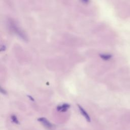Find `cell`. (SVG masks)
Returning a JSON list of instances; mask_svg holds the SVG:
<instances>
[{"label":"cell","instance_id":"obj_1","mask_svg":"<svg viewBox=\"0 0 130 130\" xmlns=\"http://www.w3.org/2000/svg\"><path fill=\"white\" fill-rule=\"evenodd\" d=\"M38 120L41 122L42 123H43V124L48 128H51L52 127V124L45 118H44V117L39 118H38Z\"/></svg>","mask_w":130,"mask_h":130},{"label":"cell","instance_id":"obj_2","mask_svg":"<svg viewBox=\"0 0 130 130\" xmlns=\"http://www.w3.org/2000/svg\"><path fill=\"white\" fill-rule=\"evenodd\" d=\"M79 109L80 110V111L81 112V113H82V114L84 116V117L86 118V119L88 121H90V118L89 116L88 115V114L86 113V112L83 109V108L82 107H81L79 105H78Z\"/></svg>","mask_w":130,"mask_h":130},{"label":"cell","instance_id":"obj_3","mask_svg":"<svg viewBox=\"0 0 130 130\" xmlns=\"http://www.w3.org/2000/svg\"><path fill=\"white\" fill-rule=\"evenodd\" d=\"M70 105L68 104H63L61 106H58L57 107V109L58 111H61L62 112L66 111L70 107Z\"/></svg>","mask_w":130,"mask_h":130},{"label":"cell","instance_id":"obj_4","mask_svg":"<svg viewBox=\"0 0 130 130\" xmlns=\"http://www.w3.org/2000/svg\"><path fill=\"white\" fill-rule=\"evenodd\" d=\"M11 119L13 121V122L15 123L16 124H18L19 123V122H18V119L17 118V117L14 115H11Z\"/></svg>","mask_w":130,"mask_h":130},{"label":"cell","instance_id":"obj_5","mask_svg":"<svg viewBox=\"0 0 130 130\" xmlns=\"http://www.w3.org/2000/svg\"><path fill=\"white\" fill-rule=\"evenodd\" d=\"M101 57L104 60H108L111 58V56L109 54H102L101 55Z\"/></svg>","mask_w":130,"mask_h":130},{"label":"cell","instance_id":"obj_6","mask_svg":"<svg viewBox=\"0 0 130 130\" xmlns=\"http://www.w3.org/2000/svg\"><path fill=\"white\" fill-rule=\"evenodd\" d=\"M1 92H2L4 94H6V91L5 90H3L2 88H1Z\"/></svg>","mask_w":130,"mask_h":130},{"label":"cell","instance_id":"obj_7","mask_svg":"<svg viewBox=\"0 0 130 130\" xmlns=\"http://www.w3.org/2000/svg\"><path fill=\"white\" fill-rule=\"evenodd\" d=\"M28 97H29V98L31 99V100H32V101H34V99H33V98H32V97H31V96H30V95H28Z\"/></svg>","mask_w":130,"mask_h":130}]
</instances>
